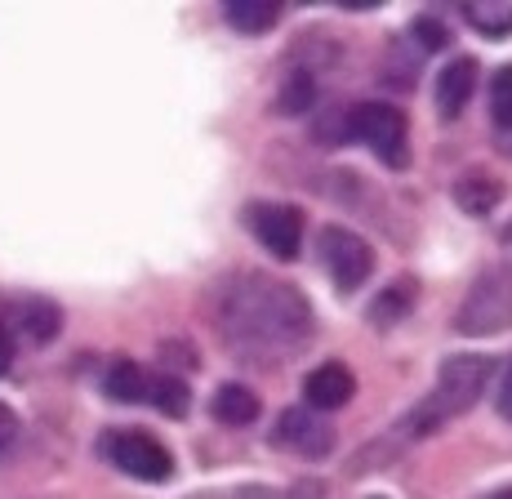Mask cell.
I'll return each mask as SVG.
<instances>
[{
  "instance_id": "24",
  "label": "cell",
  "mask_w": 512,
  "mask_h": 499,
  "mask_svg": "<svg viewBox=\"0 0 512 499\" xmlns=\"http://www.w3.org/2000/svg\"><path fill=\"white\" fill-rule=\"evenodd\" d=\"M9 366H14V339L0 330V375H9Z\"/></svg>"
},
{
  "instance_id": "2",
  "label": "cell",
  "mask_w": 512,
  "mask_h": 499,
  "mask_svg": "<svg viewBox=\"0 0 512 499\" xmlns=\"http://www.w3.org/2000/svg\"><path fill=\"white\" fill-rule=\"evenodd\" d=\"M490 370H495V366H490V357H477V352L446 357V361H441V370H437V384H432V393L423 397L406 419H401L397 433H406V437H432L441 424L468 415V410L481 401V393H486Z\"/></svg>"
},
{
  "instance_id": "12",
  "label": "cell",
  "mask_w": 512,
  "mask_h": 499,
  "mask_svg": "<svg viewBox=\"0 0 512 499\" xmlns=\"http://www.w3.org/2000/svg\"><path fill=\"white\" fill-rule=\"evenodd\" d=\"M210 406H214V419L228 428H241V424H254V419H259V397L241 384H223Z\"/></svg>"
},
{
  "instance_id": "13",
  "label": "cell",
  "mask_w": 512,
  "mask_h": 499,
  "mask_svg": "<svg viewBox=\"0 0 512 499\" xmlns=\"http://www.w3.org/2000/svg\"><path fill=\"white\" fill-rule=\"evenodd\" d=\"M223 18H228L236 32H268V27L281 18V5L277 0H228V5H223Z\"/></svg>"
},
{
  "instance_id": "22",
  "label": "cell",
  "mask_w": 512,
  "mask_h": 499,
  "mask_svg": "<svg viewBox=\"0 0 512 499\" xmlns=\"http://www.w3.org/2000/svg\"><path fill=\"white\" fill-rule=\"evenodd\" d=\"M495 406H499V415L512 424V361H508V370H504V379H499V397H495Z\"/></svg>"
},
{
  "instance_id": "9",
  "label": "cell",
  "mask_w": 512,
  "mask_h": 499,
  "mask_svg": "<svg viewBox=\"0 0 512 499\" xmlns=\"http://www.w3.org/2000/svg\"><path fill=\"white\" fill-rule=\"evenodd\" d=\"M303 397H308V410H339L357 397V375L343 361H321L303 379Z\"/></svg>"
},
{
  "instance_id": "8",
  "label": "cell",
  "mask_w": 512,
  "mask_h": 499,
  "mask_svg": "<svg viewBox=\"0 0 512 499\" xmlns=\"http://www.w3.org/2000/svg\"><path fill=\"white\" fill-rule=\"evenodd\" d=\"M272 437H277V446L294 450V455H303V459H321L334 446V428L326 424V419L312 415L308 406L285 410V415L277 419V433Z\"/></svg>"
},
{
  "instance_id": "25",
  "label": "cell",
  "mask_w": 512,
  "mask_h": 499,
  "mask_svg": "<svg viewBox=\"0 0 512 499\" xmlns=\"http://www.w3.org/2000/svg\"><path fill=\"white\" fill-rule=\"evenodd\" d=\"M486 499H512V486H504V491H495V495H486Z\"/></svg>"
},
{
  "instance_id": "11",
  "label": "cell",
  "mask_w": 512,
  "mask_h": 499,
  "mask_svg": "<svg viewBox=\"0 0 512 499\" xmlns=\"http://www.w3.org/2000/svg\"><path fill=\"white\" fill-rule=\"evenodd\" d=\"M477 90V63L472 58H450L437 76V107L441 116H459Z\"/></svg>"
},
{
  "instance_id": "3",
  "label": "cell",
  "mask_w": 512,
  "mask_h": 499,
  "mask_svg": "<svg viewBox=\"0 0 512 499\" xmlns=\"http://www.w3.org/2000/svg\"><path fill=\"white\" fill-rule=\"evenodd\" d=\"M512 326V263H490L455 312L459 335H504Z\"/></svg>"
},
{
  "instance_id": "17",
  "label": "cell",
  "mask_w": 512,
  "mask_h": 499,
  "mask_svg": "<svg viewBox=\"0 0 512 499\" xmlns=\"http://www.w3.org/2000/svg\"><path fill=\"white\" fill-rule=\"evenodd\" d=\"M103 388H107V397L112 401H143L147 397V375L134 361H112L107 366V379H103Z\"/></svg>"
},
{
  "instance_id": "21",
  "label": "cell",
  "mask_w": 512,
  "mask_h": 499,
  "mask_svg": "<svg viewBox=\"0 0 512 499\" xmlns=\"http://www.w3.org/2000/svg\"><path fill=\"white\" fill-rule=\"evenodd\" d=\"M14 442H18V415L5 406V401H0V459L14 450Z\"/></svg>"
},
{
  "instance_id": "18",
  "label": "cell",
  "mask_w": 512,
  "mask_h": 499,
  "mask_svg": "<svg viewBox=\"0 0 512 499\" xmlns=\"http://www.w3.org/2000/svg\"><path fill=\"white\" fill-rule=\"evenodd\" d=\"M410 299H415V286H410V281H397V286H388V295L370 303V321L374 326H392V321L410 308Z\"/></svg>"
},
{
  "instance_id": "15",
  "label": "cell",
  "mask_w": 512,
  "mask_h": 499,
  "mask_svg": "<svg viewBox=\"0 0 512 499\" xmlns=\"http://www.w3.org/2000/svg\"><path fill=\"white\" fill-rule=\"evenodd\" d=\"M187 397H192V393H187V384H183L179 375H152V379H147V397H143V401H152L161 415L183 419L187 406H192Z\"/></svg>"
},
{
  "instance_id": "23",
  "label": "cell",
  "mask_w": 512,
  "mask_h": 499,
  "mask_svg": "<svg viewBox=\"0 0 512 499\" xmlns=\"http://www.w3.org/2000/svg\"><path fill=\"white\" fill-rule=\"evenodd\" d=\"M415 36H423V45H428V50H437V45L446 41L441 23H432V18H419V23H415Z\"/></svg>"
},
{
  "instance_id": "20",
  "label": "cell",
  "mask_w": 512,
  "mask_h": 499,
  "mask_svg": "<svg viewBox=\"0 0 512 499\" xmlns=\"http://www.w3.org/2000/svg\"><path fill=\"white\" fill-rule=\"evenodd\" d=\"M490 112L499 125H512V63L499 67L495 81H490Z\"/></svg>"
},
{
  "instance_id": "14",
  "label": "cell",
  "mask_w": 512,
  "mask_h": 499,
  "mask_svg": "<svg viewBox=\"0 0 512 499\" xmlns=\"http://www.w3.org/2000/svg\"><path fill=\"white\" fill-rule=\"evenodd\" d=\"M504 197V188H499V179H490V174H464V179L455 183V201L464 205L468 214H490Z\"/></svg>"
},
{
  "instance_id": "4",
  "label": "cell",
  "mask_w": 512,
  "mask_h": 499,
  "mask_svg": "<svg viewBox=\"0 0 512 499\" xmlns=\"http://www.w3.org/2000/svg\"><path fill=\"white\" fill-rule=\"evenodd\" d=\"M343 134L361 139L388 170H406L410 130H406V112H397L392 103H357L348 112V121H343Z\"/></svg>"
},
{
  "instance_id": "10",
  "label": "cell",
  "mask_w": 512,
  "mask_h": 499,
  "mask_svg": "<svg viewBox=\"0 0 512 499\" xmlns=\"http://www.w3.org/2000/svg\"><path fill=\"white\" fill-rule=\"evenodd\" d=\"M58 326H63V312L54 308L49 299H23L9 308V330L5 335H23L27 344H49V339L58 335Z\"/></svg>"
},
{
  "instance_id": "6",
  "label": "cell",
  "mask_w": 512,
  "mask_h": 499,
  "mask_svg": "<svg viewBox=\"0 0 512 499\" xmlns=\"http://www.w3.org/2000/svg\"><path fill=\"white\" fill-rule=\"evenodd\" d=\"M103 455L112 459L121 473H130L134 482H170L174 477V459L156 437L139 433V428H112L103 437Z\"/></svg>"
},
{
  "instance_id": "19",
  "label": "cell",
  "mask_w": 512,
  "mask_h": 499,
  "mask_svg": "<svg viewBox=\"0 0 512 499\" xmlns=\"http://www.w3.org/2000/svg\"><path fill=\"white\" fill-rule=\"evenodd\" d=\"M312 94H317V85H312V72H294L290 81H285L281 90V112L285 116H299L312 107Z\"/></svg>"
},
{
  "instance_id": "16",
  "label": "cell",
  "mask_w": 512,
  "mask_h": 499,
  "mask_svg": "<svg viewBox=\"0 0 512 499\" xmlns=\"http://www.w3.org/2000/svg\"><path fill=\"white\" fill-rule=\"evenodd\" d=\"M464 18L486 36H508L512 32V0H468Z\"/></svg>"
},
{
  "instance_id": "5",
  "label": "cell",
  "mask_w": 512,
  "mask_h": 499,
  "mask_svg": "<svg viewBox=\"0 0 512 499\" xmlns=\"http://www.w3.org/2000/svg\"><path fill=\"white\" fill-rule=\"evenodd\" d=\"M317 254H321V268H326V277L343 290V295H348V290H361L370 281V272H374V250L352 228H343V223H330V228H321Z\"/></svg>"
},
{
  "instance_id": "7",
  "label": "cell",
  "mask_w": 512,
  "mask_h": 499,
  "mask_svg": "<svg viewBox=\"0 0 512 499\" xmlns=\"http://www.w3.org/2000/svg\"><path fill=\"white\" fill-rule=\"evenodd\" d=\"M245 223H250L254 241L263 250H272L277 259H299L303 250V214L294 205H281V201H254L245 210Z\"/></svg>"
},
{
  "instance_id": "1",
  "label": "cell",
  "mask_w": 512,
  "mask_h": 499,
  "mask_svg": "<svg viewBox=\"0 0 512 499\" xmlns=\"http://www.w3.org/2000/svg\"><path fill=\"white\" fill-rule=\"evenodd\" d=\"M312 303L268 272H236L219 295L223 344L254 361H277L312 339Z\"/></svg>"
}]
</instances>
